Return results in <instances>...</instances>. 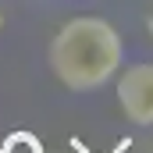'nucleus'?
Returning a JSON list of instances; mask_svg holds the SVG:
<instances>
[{
  "instance_id": "nucleus-1",
  "label": "nucleus",
  "mask_w": 153,
  "mask_h": 153,
  "mask_svg": "<svg viewBox=\"0 0 153 153\" xmlns=\"http://www.w3.org/2000/svg\"><path fill=\"white\" fill-rule=\"evenodd\" d=\"M53 78L71 93H93L107 85L125 64V39L100 14H78L64 22L46 50Z\"/></svg>"
},
{
  "instance_id": "nucleus-2",
  "label": "nucleus",
  "mask_w": 153,
  "mask_h": 153,
  "mask_svg": "<svg viewBox=\"0 0 153 153\" xmlns=\"http://www.w3.org/2000/svg\"><path fill=\"white\" fill-rule=\"evenodd\" d=\"M117 107L132 125H153V61L128 64L125 71L117 68Z\"/></svg>"
},
{
  "instance_id": "nucleus-3",
  "label": "nucleus",
  "mask_w": 153,
  "mask_h": 153,
  "mask_svg": "<svg viewBox=\"0 0 153 153\" xmlns=\"http://www.w3.org/2000/svg\"><path fill=\"white\" fill-rule=\"evenodd\" d=\"M0 153H46V146H43V139H39L36 132L18 128V132H7V135H4Z\"/></svg>"
},
{
  "instance_id": "nucleus-4",
  "label": "nucleus",
  "mask_w": 153,
  "mask_h": 153,
  "mask_svg": "<svg viewBox=\"0 0 153 153\" xmlns=\"http://www.w3.org/2000/svg\"><path fill=\"white\" fill-rule=\"evenodd\" d=\"M146 22H150V29H153V4H150V14H146Z\"/></svg>"
},
{
  "instance_id": "nucleus-5",
  "label": "nucleus",
  "mask_w": 153,
  "mask_h": 153,
  "mask_svg": "<svg viewBox=\"0 0 153 153\" xmlns=\"http://www.w3.org/2000/svg\"><path fill=\"white\" fill-rule=\"evenodd\" d=\"M0 32H4V14H0Z\"/></svg>"
}]
</instances>
